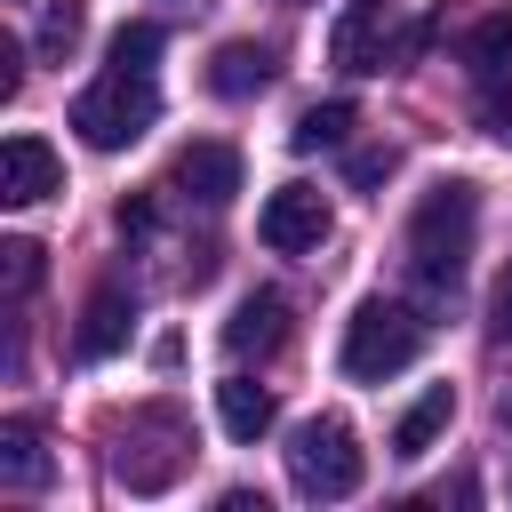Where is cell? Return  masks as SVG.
I'll use <instances>...</instances> for the list:
<instances>
[{"mask_svg": "<svg viewBox=\"0 0 512 512\" xmlns=\"http://www.w3.org/2000/svg\"><path fill=\"white\" fill-rule=\"evenodd\" d=\"M488 136H504V144H512V96H504V104H488Z\"/></svg>", "mask_w": 512, "mask_h": 512, "instance_id": "cell-25", "label": "cell"}, {"mask_svg": "<svg viewBox=\"0 0 512 512\" xmlns=\"http://www.w3.org/2000/svg\"><path fill=\"white\" fill-rule=\"evenodd\" d=\"M184 464H192V424L176 408H136L128 432H120V448H112V480L136 488V496H160Z\"/></svg>", "mask_w": 512, "mask_h": 512, "instance_id": "cell-4", "label": "cell"}, {"mask_svg": "<svg viewBox=\"0 0 512 512\" xmlns=\"http://www.w3.org/2000/svg\"><path fill=\"white\" fill-rule=\"evenodd\" d=\"M328 224H336V208H328L320 184H280V192L264 200V216H256V240H264L272 256H304V248L328 240Z\"/></svg>", "mask_w": 512, "mask_h": 512, "instance_id": "cell-7", "label": "cell"}, {"mask_svg": "<svg viewBox=\"0 0 512 512\" xmlns=\"http://www.w3.org/2000/svg\"><path fill=\"white\" fill-rule=\"evenodd\" d=\"M352 128H360V112L336 96V104H312V112H296L288 144H296V152H336V144H352Z\"/></svg>", "mask_w": 512, "mask_h": 512, "instance_id": "cell-17", "label": "cell"}, {"mask_svg": "<svg viewBox=\"0 0 512 512\" xmlns=\"http://www.w3.org/2000/svg\"><path fill=\"white\" fill-rule=\"evenodd\" d=\"M80 40H88V8H80V0H56V8L40 16V40H32V48H40L48 64H72Z\"/></svg>", "mask_w": 512, "mask_h": 512, "instance_id": "cell-18", "label": "cell"}, {"mask_svg": "<svg viewBox=\"0 0 512 512\" xmlns=\"http://www.w3.org/2000/svg\"><path fill=\"white\" fill-rule=\"evenodd\" d=\"M128 328H136V296L128 288H96L88 312H80V328H72V352L80 360H112L128 344Z\"/></svg>", "mask_w": 512, "mask_h": 512, "instance_id": "cell-11", "label": "cell"}, {"mask_svg": "<svg viewBox=\"0 0 512 512\" xmlns=\"http://www.w3.org/2000/svg\"><path fill=\"white\" fill-rule=\"evenodd\" d=\"M16 80H24V48H16V40H0V104L16 96Z\"/></svg>", "mask_w": 512, "mask_h": 512, "instance_id": "cell-23", "label": "cell"}, {"mask_svg": "<svg viewBox=\"0 0 512 512\" xmlns=\"http://www.w3.org/2000/svg\"><path fill=\"white\" fill-rule=\"evenodd\" d=\"M504 424H512V392H504Z\"/></svg>", "mask_w": 512, "mask_h": 512, "instance_id": "cell-26", "label": "cell"}, {"mask_svg": "<svg viewBox=\"0 0 512 512\" xmlns=\"http://www.w3.org/2000/svg\"><path fill=\"white\" fill-rule=\"evenodd\" d=\"M328 64L336 72H400V32L384 0H352L328 32Z\"/></svg>", "mask_w": 512, "mask_h": 512, "instance_id": "cell-6", "label": "cell"}, {"mask_svg": "<svg viewBox=\"0 0 512 512\" xmlns=\"http://www.w3.org/2000/svg\"><path fill=\"white\" fill-rule=\"evenodd\" d=\"M416 352H424V320H416L408 304H392V296H368V304L344 320V376H352V384H384V376H400Z\"/></svg>", "mask_w": 512, "mask_h": 512, "instance_id": "cell-3", "label": "cell"}, {"mask_svg": "<svg viewBox=\"0 0 512 512\" xmlns=\"http://www.w3.org/2000/svg\"><path fill=\"white\" fill-rule=\"evenodd\" d=\"M176 192L200 200V208H232V192H240V152H232V144H184V152H176Z\"/></svg>", "mask_w": 512, "mask_h": 512, "instance_id": "cell-10", "label": "cell"}, {"mask_svg": "<svg viewBox=\"0 0 512 512\" xmlns=\"http://www.w3.org/2000/svg\"><path fill=\"white\" fill-rule=\"evenodd\" d=\"M0 272H8L16 296H32V288H40V240H8V248H0Z\"/></svg>", "mask_w": 512, "mask_h": 512, "instance_id": "cell-21", "label": "cell"}, {"mask_svg": "<svg viewBox=\"0 0 512 512\" xmlns=\"http://www.w3.org/2000/svg\"><path fill=\"white\" fill-rule=\"evenodd\" d=\"M48 192H64V160H56L40 136H8V144H0V200H8V208H32V200H48Z\"/></svg>", "mask_w": 512, "mask_h": 512, "instance_id": "cell-8", "label": "cell"}, {"mask_svg": "<svg viewBox=\"0 0 512 512\" xmlns=\"http://www.w3.org/2000/svg\"><path fill=\"white\" fill-rule=\"evenodd\" d=\"M392 168H400V152H392V144H360V152H352V192L392 184Z\"/></svg>", "mask_w": 512, "mask_h": 512, "instance_id": "cell-20", "label": "cell"}, {"mask_svg": "<svg viewBox=\"0 0 512 512\" xmlns=\"http://www.w3.org/2000/svg\"><path fill=\"white\" fill-rule=\"evenodd\" d=\"M488 328L512 344V264H504V280H496V304H488Z\"/></svg>", "mask_w": 512, "mask_h": 512, "instance_id": "cell-22", "label": "cell"}, {"mask_svg": "<svg viewBox=\"0 0 512 512\" xmlns=\"http://www.w3.org/2000/svg\"><path fill=\"white\" fill-rule=\"evenodd\" d=\"M0 480L8 488H48V448H40V424L32 416H8L0 424Z\"/></svg>", "mask_w": 512, "mask_h": 512, "instance_id": "cell-15", "label": "cell"}, {"mask_svg": "<svg viewBox=\"0 0 512 512\" xmlns=\"http://www.w3.org/2000/svg\"><path fill=\"white\" fill-rule=\"evenodd\" d=\"M272 72H280V56H272L264 40H224V48L208 56V88L232 96V104H240V96H264Z\"/></svg>", "mask_w": 512, "mask_h": 512, "instance_id": "cell-12", "label": "cell"}, {"mask_svg": "<svg viewBox=\"0 0 512 512\" xmlns=\"http://www.w3.org/2000/svg\"><path fill=\"white\" fill-rule=\"evenodd\" d=\"M360 472H368V456H360V432H352L344 416H312V424H296V440H288V480H296V496L336 504V496L360 488Z\"/></svg>", "mask_w": 512, "mask_h": 512, "instance_id": "cell-5", "label": "cell"}, {"mask_svg": "<svg viewBox=\"0 0 512 512\" xmlns=\"http://www.w3.org/2000/svg\"><path fill=\"white\" fill-rule=\"evenodd\" d=\"M472 232H480V192L464 176L432 184L408 216V272L432 288V296H456L464 280V256H472Z\"/></svg>", "mask_w": 512, "mask_h": 512, "instance_id": "cell-1", "label": "cell"}, {"mask_svg": "<svg viewBox=\"0 0 512 512\" xmlns=\"http://www.w3.org/2000/svg\"><path fill=\"white\" fill-rule=\"evenodd\" d=\"M152 120H160V88H152V72H136V64H112L104 80H88V88L72 96V128H80V144H96V152H128Z\"/></svg>", "mask_w": 512, "mask_h": 512, "instance_id": "cell-2", "label": "cell"}, {"mask_svg": "<svg viewBox=\"0 0 512 512\" xmlns=\"http://www.w3.org/2000/svg\"><path fill=\"white\" fill-rule=\"evenodd\" d=\"M464 72H472V80H504V72H512V8H488V16L464 32Z\"/></svg>", "mask_w": 512, "mask_h": 512, "instance_id": "cell-16", "label": "cell"}, {"mask_svg": "<svg viewBox=\"0 0 512 512\" xmlns=\"http://www.w3.org/2000/svg\"><path fill=\"white\" fill-rule=\"evenodd\" d=\"M168 48V32L160 24H120L112 32V64H136V72H152V56Z\"/></svg>", "mask_w": 512, "mask_h": 512, "instance_id": "cell-19", "label": "cell"}, {"mask_svg": "<svg viewBox=\"0 0 512 512\" xmlns=\"http://www.w3.org/2000/svg\"><path fill=\"white\" fill-rule=\"evenodd\" d=\"M448 416H456V384H424V400L392 424V456H424V448L448 432Z\"/></svg>", "mask_w": 512, "mask_h": 512, "instance_id": "cell-14", "label": "cell"}, {"mask_svg": "<svg viewBox=\"0 0 512 512\" xmlns=\"http://www.w3.org/2000/svg\"><path fill=\"white\" fill-rule=\"evenodd\" d=\"M280 344H288V296H280V288L240 296L232 320H224V352H232V360H264V352H280Z\"/></svg>", "mask_w": 512, "mask_h": 512, "instance_id": "cell-9", "label": "cell"}, {"mask_svg": "<svg viewBox=\"0 0 512 512\" xmlns=\"http://www.w3.org/2000/svg\"><path fill=\"white\" fill-rule=\"evenodd\" d=\"M120 232L144 240V232H152V200H120Z\"/></svg>", "mask_w": 512, "mask_h": 512, "instance_id": "cell-24", "label": "cell"}, {"mask_svg": "<svg viewBox=\"0 0 512 512\" xmlns=\"http://www.w3.org/2000/svg\"><path fill=\"white\" fill-rule=\"evenodd\" d=\"M272 416H280V400H272L256 376H224V384H216V424H224L232 440H264Z\"/></svg>", "mask_w": 512, "mask_h": 512, "instance_id": "cell-13", "label": "cell"}]
</instances>
